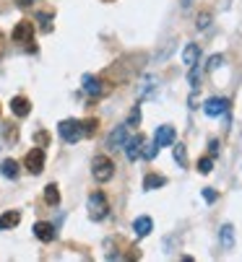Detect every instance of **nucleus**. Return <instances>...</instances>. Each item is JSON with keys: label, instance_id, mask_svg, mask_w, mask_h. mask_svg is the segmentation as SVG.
Masks as SVG:
<instances>
[{"label": "nucleus", "instance_id": "nucleus-1", "mask_svg": "<svg viewBox=\"0 0 242 262\" xmlns=\"http://www.w3.org/2000/svg\"><path fill=\"white\" fill-rule=\"evenodd\" d=\"M107 213H110V205H107L104 192H92L89 195V218L102 221V218H107Z\"/></svg>", "mask_w": 242, "mask_h": 262}, {"label": "nucleus", "instance_id": "nucleus-2", "mask_svg": "<svg viewBox=\"0 0 242 262\" xmlns=\"http://www.w3.org/2000/svg\"><path fill=\"white\" fill-rule=\"evenodd\" d=\"M57 133H60V138H63L65 143H78L84 138V125L75 122V119H63L57 125Z\"/></svg>", "mask_w": 242, "mask_h": 262}, {"label": "nucleus", "instance_id": "nucleus-3", "mask_svg": "<svg viewBox=\"0 0 242 262\" xmlns=\"http://www.w3.org/2000/svg\"><path fill=\"white\" fill-rule=\"evenodd\" d=\"M92 174H94L97 182H110L112 174H115V164L107 156H97L94 164H92Z\"/></svg>", "mask_w": 242, "mask_h": 262}, {"label": "nucleus", "instance_id": "nucleus-4", "mask_svg": "<svg viewBox=\"0 0 242 262\" xmlns=\"http://www.w3.org/2000/svg\"><path fill=\"white\" fill-rule=\"evenodd\" d=\"M24 166L32 174H42V169H44V148H32V151H29L26 159H24Z\"/></svg>", "mask_w": 242, "mask_h": 262}, {"label": "nucleus", "instance_id": "nucleus-5", "mask_svg": "<svg viewBox=\"0 0 242 262\" xmlns=\"http://www.w3.org/2000/svg\"><path fill=\"white\" fill-rule=\"evenodd\" d=\"M32 37H34V24L32 21H19L16 24V29H13V42H32Z\"/></svg>", "mask_w": 242, "mask_h": 262}, {"label": "nucleus", "instance_id": "nucleus-6", "mask_svg": "<svg viewBox=\"0 0 242 262\" xmlns=\"http://www.w3.org/2000/svg\"><path fill=\"white\" fill-rule=\"evenodd\" d=\"M175 127L172 125H159L156 127V133H154V143L162 148V146H172L175 143Z\"/></svg>", "mask_w": 242, "mask_h": 262}, {"label": "nucleus", "instance_id": "nucleus-7", "mask_svg": "<svg viewBox=\"0 0 242 262\" xmlns=\"http://www.w3.org/2000/svg\"><path fill=\"white\" fill-rule=\"evenodd\" d=\"M125 141H128V125H117V127L110 133V138H107V148H110V151L123 148Z\"/></svg>", "mask_w": 242, "mask_h": 262}, {"label": "nucleus", "instance_id": "nucleus-8", "mask_svg": "<svg viewBox=\"0 0 242 262\" xmlns=\"http://www.w3.org/2000/svg\"><path fill=\"white\" fill-rule=\"evenodd\" d=\"M34 236L39 239V241H52L55 239V226L52 223H44V221H39V223H34Z\"/></svg>", "mask_w": 242, "mask_h": 262}, {"label": "nucleus", "instance_id": "nucleus-9", "mask_svg": "<svg viewBox=\"0 0 242 262\" xmlns=\"http://www.w3.org/2000/svg\"><path fill=\"white\" fill-rule=\"evenodd\" d=\"M123 146H125V156H128L130 161H135V159L141 156V148H143V138H141V135H135V138H130V141H125Z\"/></svg>", "mask_w": 242, "mask_h": 262}, {"label": "nucleus", "instance_id": "nucleus-10", "mask_svg": "<svg viewBox=\"0 0 242 262\" xmlns=\"http://www.w3.org/2000/svg\"><path fill=\"white\" fill-rule=\"evenodd\" d=\"M151 228H154V221H151L148 215H141V218H135V221H133V231H135V236H138V239L148 236V234H151Z\"/></svg>", "mask_w": 242, "mask_h": 262}, {"label": "nucleus", "instance_id": "nucleus-11", "mask_svg": "<svg viewBox=\"0 0 242 262\" xmlns=\"http://www.w3.org/2000/svg\"><path fill=\"white\" fill-rule=\"evenodd\" d=\"M11 112L16 117H26L29 112H32V104H29L26 96H13L11 99Z\"/></svg>", "mask_w": 242, "mask_h": 262}, {"label": "nucleus", "instance_id": "nucleus-12", "mask_svg": "<svg viewBox=\"0 0 242 262\" xmlns=\"http://www.w3.org/2000/svg\"><path fill=\"white\" fill-rule=\"evenodd\" d=\"M203 112H206L208 117H221V114L226 112V101H224V99H208V101L203 104Z\"/></svg>", "mask_w": 242, "mask_h": 262}, {"label": "nucleus", "instance_id": "nucleus-13", "mask_svg": "<svg viewBox=\"0 0 242 262\" xmlns=\"http://www.w3.org/2000/svg\"><path fill=\"white\" fill-rule=\"evenodd\" d=\"M84 91L89 96H102L104 94V86L99 78H94V75H84Z\"/></svg>", "mask_w": 242, "mask_h": 262}, {"label": "nucleus", "instance_id": "nucleus-14", "mask_svg": "<svg viewBox=\"0 0 242 262\" xmlns=\"http://www.w3.org/2000/svg\"><path fill=\"white\" fill-rule=\"evenodd\" d=\"M19 221H21V213H19V210L3 213V215H0V231H8V228H13V226H19Z\"/></svg>", "mask_w": 242, "mask_h": 262}, {"label": "nucleus", "instance_id": "nucleus-15", "mask_svg": "<svg viewBox=\"0 0 242 262\" xmlns=\"http://www.w3.org/2000/svg\"><path fill=\"white\" fill-rule=\"evenodd\" d=\"M219 239H221V246H224V249H232V246H234V226L224 223L221 231H219Z\"/></svg>", "mask_w": 242, "mask_h": 262}, {"label": "nucleus", "instance_id": "nucleus-16", "mask_svg": "<svg viewBox=\"0 0 242 262\" xmlns=\"http://www.w3.org/2000/svg\"><path fill=\"white\" fill-rule=\"evenodd\" d=\"M198 57H201V47H198V44H188V47L183 50V63L185 65H195V63H198Z\"/></svg>", "mask_w": 242, "mask_h": 262}, {"label": "nucleus", "instance_id": "nucleus-17", "mask_svg": "<svg viewBox=\"0 0 242 262\" xmlns=\"http://www.w3.org/2000/svg\"><path fill=\"white\" fill-rule=\"evenodd\" d=\"M0 174L8 177V179H16L19 177V164L13 161V159H6L3 164H0Z\"/></svg>", "mask_w": 242, "mask_h": 262}, {"label": "nucleus", "instance_id": "nucleus-18", "mask_svg": "<svg viewBox=\"0 0 242 262\" xmlns=\"http://www.w3.org/2000/svg\"><path fill=\"white\" fill-rule=\"evenodd\" d=\"M164 184H167V179H164V177H159V174H146L143 190H159V187H164Z\"/></svg>", "mask_w": 242, "mask_h": 262}, {"label": "nucleus", "instance_id": "nucleus-19", "mask_svg": "<svg viewBox=\"0 0 242 262\" xmlns=\"http://www.w3.org/2000/svg\"><path fill=\"white\" fill-rule=\"evenodd\" d=\"M44 200H47L50 205H57V203H60V192H57V184H47V187H44Z\"/></svg>", "mask_w": 242, "mask_h": 262}, {"label": "nucleus", "instance_id": "nucleus-20", "mask_svg": "<svg viewBox=\"0 0 242 262\" xmlns=\"http://www.w3.org/2000/svg\"><path fill=\"white\" fill-rule=\"evenodd\" d=\"M175 159H177L180 166H185V164H188V153H185V146H183V143L175 146Z\"/></svg>", "mask_w": 242, "mask_h": 262}, {"label": "nucleus", "instance_id": "nucleus-21", "mask_svg": "<svg viewBox=\"0 0 242 262\" xmlns=\"http://www.w3.org/2000/svg\"><path fill=\"white\" fill-rule=\"evenodd\" d=\"M138 122H141V109H138V106H133V112H130V117H128L125 125L128 127H138Z\"/></svg>", "mask_w": 242, "mask_h": 262}, {"label": "nucleus", "instance_id": "nucleus-22", "mask_svg": "<svg viewBox=\"0 0 242 262\" xmlns=\"http://www.w3.org/2000/svg\"><path fill=\"white\" fill-rule=\"evenodd\" d=\"M211 169H214V159H201V161H198V172H201V174H208Z\"/></svg>", "mask_w": 242, "mask_h": 262}, {"label": "nucleus", "instance_id": "nucleus-23", "mask_svg": "<svg viewBox=\"0 0 242 262\" xmlns=\"http://www.w3.org/2000/svg\"><path fill=\"white\" fill-rule=\"evenodd\" d=\"M156 151H159V146H156V143H151V146L141 148V153H143L146 159H154V156H156Z\"/></svg>", "mask_w": 242, "mask_h": 262}, {"label": "nucleus", "instance_id": "nucleus-24", "mask_svg": "<svg viewBox=\"0 0 242 262\" xmlns=\"http://www.w3.org/2000/svg\"><path fill=\"white\" fill-rule=\"evenodd\" d=\"M84 125V135H94V130H97V119H89V122H81Z\"/></svg>", "mask_w": 242, "mask_h": 262}, {"label": "nucleus", "instance_id": "nucleus-25", "mask_svg": "<svg viewBox=\"0 0 242 262\" xmlns=\"http://www.w3.org/2000/svg\"><path fill=\"white\" fill-rule=\"evenodd\" d=\"M216 197H219V192H216V190H211V187H206V190H203V200H206V203H214Z\"/></svg>", "mask_w": 242, "mask_h": 262}, {"label": "nucleus", "instance_id": "nucleus-26", "mask_svg": "<svg viewBox=\"0 0 242 262\" xmlns=\"http://www.w3.org/2000/svg\"><path fill=\"white\" fill-rule=\"evenodd\" d=\"M34 141H37L39 146H47V143H50V135L42 130V133H37V135H34Z\"/></svg>", "mask_w": 242, "mask_h": 262}, {"label": "nucleus", "instance_id": "nucleus-27", "mask_svg": "<svg viewBox=\"0 0 242 262\" xmlns=\"http://www.w3.org/2000/svg\"><path fill=\"white\" fill-rule=\"evenodd\" d=\"M221 63H224V57L221 55H214V57H211V63H208V70H216Z\"/></svg>", "mask_w": 242, "mask_h": 262}, {"label": "nucleus", "instance_id": "nucleus-28", "mask_svg": "<svg viewBox=\"0 0 242 262\" xmlns=\"http://www.w3.org/2000/svg\"><path fill=\"white\" fill-rule=\"evenodd\" d=\"M39 21H42L44 32H50V16H47V13H39Z\"/></svg>", "mask_w": 242, "mask_h": 262}, {"label": "nucleus", "instance_id": "nucleus-29", "mask_svg": "<svg viewBox=\"0 0 242 262\" xmlns=\"http://www.w3.org/2000/svg\"><path fill=\"white\" fill-rule=\"evenodd\" d=\"M208 21H211V16H208V13L198 16V29H206V26H208Z\"/></svg>", "mask_w": 242, "mask_h": 262}, {"label": "nucleus", "instance_id": "nucleus-30", "mask_svg": "<svg viewBox=\"0 0 242 262\" xmlns=\"http://www.w3.org/2000/svg\"><path fill=\"white\" fill-rule=\"evenodd\" d=\"M208 146H211V156H216V153H219V143H216V141H211Z\"/></svg>", "mask_w": 242, "mask_h": 262}, {"label": "nucleus", "instance_id": "nucleus-31", "mask_svg": "<svg viewBox=\"0 0 242 262\" xmlns=\"http://www.w3.org/2000/svg\"><path fill=\"white\" fill-rule=\"evenodd\" d=\"M180 3H183V8H190V3H193V0H180Z\"/></svg>", "mask_w": 242, "mask_h": 262}, {"label": "nucleus", "instance_id": "nucleus-32", "mask_svg": "<svg viewBox=\"0 0 242 262\" xmlns=\"http://www.w3.org/2000/svg\"><path fill=\"white\" fill-rule=\"evenodd\" d=\"M19 6H32V0H19Z\"/></svg>", "mask_w": 242, "mask_h": 262}, {"label": "nucleus", "instance_id": "nucleus-33", "mask_svg": "<svg viewBox=\"0 0 242 262\" xmlns=\"http://www.w3.org/2000/svg\"><path fill=\"white\" fill-rule=\"evenodd\" d=\"M0 55H3V37H0Z\"/></svg>", "mask_w": 242, "mask_h": 262}, {"label": "nucleus", "instance_id": "nucleus-34", "mask_svg": "<svg viewBox=\"0 0 242 262\" xmlns=\"http://www.w3.org/2000/svg\"><path fill=\"white\" fill-rule=\"evenodd\" d=\"M107 3H110V0H107Z\"/></svg>", "mask_w": 242, "mask_h": 262}]
</instances>
